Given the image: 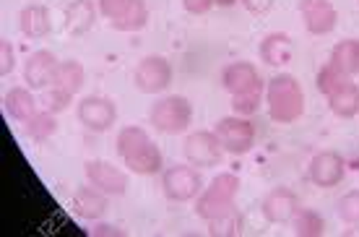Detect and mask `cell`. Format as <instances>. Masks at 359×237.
I'll return each instance as SVG.
<instances>
[{"mask_svg":"<svg viewBox=\"0 0 359 237\" xmlns=\"http://www.w3.org/2000/svg\"><path fill=\"white\" fill-rule=\"evenodd\" d=\"M117 154L126 162V167L133 175H159L164 167V156L159 146L154 144L151 136L141 126H126L115 138Z\"/></svg>","mask_w":359,"mask_h":237,"instance_id":"6da1fadb","label":"cell"},{"mask_svg":"<svg viewBox=\"0 0 359 237\" xmlns=\"http://www.w3.org/2000/svg\"><path fill=\"white\" fill-rule=\"evenodd\" d=\"M266 104L273 123H297L305 115V89L292 73H276L266 86Z\"/></svg>","mask_w":359,"mask_h":237,"instance_id":"7a4b0ae2","label":"cell"},{"mask_svg":"<svg viewBox=\"0 0 359 237\" xmlns=\"http://www.w3.org/2000/svg\"><path fill=\"white\" fill-rule=\"evenodd\" d=\"M240 177L234 172H219L214 180L208 182L206 188L201 191V196L196 198V214L198 219L203 222H211V219L222 217L226 211L234 209V201H237V193H240Z\"/></svg>","mask_w":359,"mask_h":237,"instance_id":"3957f363","label":"cell"},{"mask_svg":"<svg viewBox=\"0 0 359 237\" xmlns=\"http://www.w3.org/2000/svg\"><path fill=\"white\" fill-rule=\"evenodd\" d=\"M149 123H151L159 133L167 136H180L185 133L193 123V102L182 94H167L159 97L149 109Z\"/></svg>","mask_w":359,"mask_h":237,"instance_id":"277c9868","label":"cell"},{"mask_svg":"<svg viewBox=\"0 0 359 237\" xmlns=\"http://www.w3.org/2000/svg\"><path fill=\"white\" fill-rule=\"evenodd\" d=\"M162 191L175 203L196 201L203 191V177L193 164H172L162 172Z\"/></svg>","mask_w":359,"mask_h":237,"instance_id":"5b68a950","label":"cell"},{"mask_svg":"<svg viewBox=\"0 0 359 237\" xmlns=\"http://www.w3.org/2000/svg\"><path fill=\"white\" fill-rule=\"evenodd\" d=\"M214 133L226 154L232 156H245L255 146V126L250 123V118H243V115L222 118L214 126Z\"/></svg>","mask_w":359,"mask_h":237,"instance_id":"8992f818","label":"cell"},{"mask_svg":"<svg viewBox=\"0 0 359 237\" xmlns=\"http://www.w3.org/2000/svg\"><path fill=\"white\" fill-rule=\"evenodd\" d=\"M172 79H175V71L164 55H146L133 71L135 89L144 94H162L172 83Z\"/></svg>","mask_w":359,"mask_h":237,"instance_id":"52a82bcc","label":"cell"},{"mask_svg":"<svg viewBox=\"0 0 359 237\" xmlns=\"http://www.w3.org/2000/svg\"><path fill=\"white\" fill-rule=\"evenodd\" d=\"M182 154L193 167H219L222 156H224V146L219 144L214 130H193L185 144H182Z\"/></svg>","mask_w":359,"mask_h":237,"instance_id":"ba28073f","label":"cell"},{"mask_svg":"<svg viewBox=\"0 0 359 237\" xmlns=\"http://www.w3.org/2000/svg\"><path fill=\"white\" fill-rule=\"evenodd\" d=\"M76 118L91 133H104L117 123V107L112 100L94 94V97H83L76 104Z\"/></svg>","mask_w":359,"mask_h":237,"instance_id":"9c48e42d","label":"cell"},{"mask_svg":"<svg viewBox=\"0 0 359 237\" xmlns=\"http://www.w3.org/2000/svg\"><path fill=\"white\" fill-rule=\"evenodd\" d=\"M83 172H86V180H89L94 188L107 193L109 198L126 196L128 172L126 170H120V167H115L112 162H104V159H89V162L83 164Z\"/></svg>","mask_w":359,"mask_h":237,"instance_id":"30bf717a","label":"cell"},{"mask_svg":"<svg viewBox=\"0 0 359 237\" xmlns=\"http://www.w3.org/2000/svg\"><path fill=\"white\" fill-rule=\"evenodd\" d=\"M302 206H299L297 193L292 188H287V185H278V188L269 191L261 203L263 219L269 224H292V219H294V214Z\"/></svg>","mask_w":359,"mask_h":237,"instance_id":"8fae6325","label":"cell"},{"mask_svg":"<svg viewBox=\"0 0 359 237\" xmlns=\"http://www.w3.org/2000/svg\"><path fill=\"white\" fill-rule=\"evenodd\" d=\"M299 16L305 21V29L315 36L331 34L339 24V11L331 0H299Z\"/></svg>","mask_w":359,"mask_h":237,"instance_id":"7c38bea8","label":"cell"},{"mask_svg":"<svg viewBox=\"0 0 359 237\" xmlns=\"http://www.w3.org/2000/svg\"><path fill=\"white\" fill-rule=\"evenodd\" d=\"M60 60L50 50H36L24 63V83L34 91H45L55 86V73H57Z\"/></svg>","mask_w":359,"mask_h":237,"instance_id":"4fadbf2b","label":"cell"},{"mask_svg":"<svg viewBox=\"0 0 359 237\" xmlns=\"http://www.w3.org/2000/svg\"><path fill=\"white\" fill-rule=\"evenodd\" d=\"M307 175L318 188H336L346 175V162L336 151H318L307 164Z\"/></svg>","mask_w":359,"mask_h":237,"instance_id":"5bb4252c","label":"cell"},{"mask_svg":"<svg viewBox=\"0 0 359 237\" xmlns=\"http://www.w3.org/2000/svg\"><path fill=\"white\" fill-rule=\"evenodd\" d=\"M222 86H224L232 97L248 94V91H266L263 89L261 73L255 71V65L248 63V60H237V63L226 65L224 71H222Z\"/></svg>","mask_w":359,"mask_h":237,"instance_id":"9a60e30c","label":"cell"},{"mask_svg":"<svg viewBox=\"0 0 359 237\" xmlns=\"http://www.w3.org/2000/svg\"><path fill=\"white\" fill-rule=\"evenodd\" d=\"M71 209L79 219H86V222H97L99 217H104V211L109 209V196L104 191H99L94 185H83L73 193Z\"/></svg>","mask_w":359,"mask_h":237,"instance_id":"2e32d148","label":"cell"},{"mask_svg":"<svg viewBox=\"0 0 359 237\" xmlns=\"http://www.w3.org/2000/svg\"><path fill=\"white\" fill-rule=\"evenodd\" d=\"M3 109H6V115L11 120L27 126L29 120L39 112V102H36V97L32 94L29 86H11L6 91V97H3Z\"/></svg>","mask_w":359,"mask_h":237,"instance_id":"e0dca14e","label":"cell"},{"mask_svg":"<svg viewBox=\"0 0 359 237\" xmlns=\"http://www.w3.org/2000/svg\"><path fill=\"white\" fill-rule=\"evenodd\" d=\"M294 57V42L284 32H271L261 42V60L271 68H284Z\"/></svg>","mask_w":359,"mask_h":237,"instance_id":"ac0fdd59","label":"cell"},{"mask_svg":"<svg viewBox=\"0 0 359 237\" xmlns=\"http://www.w3.org/2000/svg\"><path fill=\"white\" fill-rule=\"evenodd\" d=\"M18 29L27 39H42V36L50 34L53 29V18H50V11L39 3H32V6H24L21 13H18Z\"/></svg>","mask_w":359,"mask_h":237,"instance_id":"d6986e66","label":"cell"},{"mask_svg":"<svg viewBox=\"0 0 359 237\" xmlns=\"http://www.w3.org/2000/svg\"><path fill=\"white\" fill-rule=\"evenodd\" d=\"M99 6L94 0H73L71 6L65 8V32L73 36L86 34L94 21H97Z\"/></svg>","mask_w":359,"mask_h":237,"instance_id":"ffe728a7","label":"cell"},{"mask_svg":"<svg viewBox=\"0 0 359 237\" xmlns=\"http://www.w3.org/2000/svg\"><path fill=\"white\" fill-rule=\"evenodd\" d=\"M325 100H328V107H331V112L336 118L349 120L359 112V86L354 83V79H351L349 83H344L341 89H336L331 97H325Z\"/></svg>","mask_w":359,"mask_h":237,"instance_id":"44dd1931","label":"cell"},{"mask_svg":"<svg viewBox=\"0 0 359 237\" xmlns=\"http://www.w3.org/2000/svg\"><path fill=\"white\" fill-rule=\"evenodd\" d=\"M339 71L349 73V76H359V39H344L331 50V60Z\"/></svg>","mask_w":359,"mask_h":237,"instance_id":"7402d4cb","label":"cell"},{"mask_svg":"<svg viewBox=\"0 0 359 237\" xmlns=\"http://www.w3.org/2000/svg\"><path fill=\"white\" fill-rule=\"evenodd\" d=\"M83 81H86V71L79 60H60L57 65V73H55V86H63L71 94H79L83 89Z\"/></svg>","mask_w":359,"mask_h":237,"instance_id":"603a6c76","label":"cell"},{"mask_svg":"<svg viewBox=\"0 0 359 237\" xmlns=\"http://www.w3.org/2000/svg\"><path fill=\"white\" fill-rule=\"evenodd\" d=\"M24 130H27V136L32 138V141L45 144L47 138H53L55 133H57V115L47 112V109H39L34 118L24 126Z\"/></svg>","mask_w":359,"mask_h":237,"instance_id":"cb8c5ba5","label":"cell"},{"mask_svg":"<svg viewBox=\"0 0 359 237\" xmlns=\"http://www.w3.org/2000/svg\"><path fill=\"white\" fill-rule=\"evenodd\" d=\"M149 24V6L146 0H133V6L123 13V16L112 21V29L117 32H141Z\"/></svg>","mask_w":359,"mask_h":237,"instance_id":"d4e9b609","label":"cell"},{"mask_svg":"<svg viewBox=\"0 0 359 237\" xmlns=\"http://www.w3.org/2000/svg\"><path fill=\"white\" fill-rule=\"evenodd\" d=\"M292 227L299 237H320L325 232V219L313 209H299L292 219Z\"/></svg>","mask_w":359,"mask_h":237,"instance_id":"484cf974","label":"cell"},{"mask_svg":"<svg viewBox=\"0 0 359 237\" xmlns=\"http://www.w3.org/2000/svg\"><path fill=\"white\" fill-rule=\"evenodd\" d=\"M354 76H349V73L339 71L333 63H325L320 71H318V79H315V83H318V91L323 94V97H331L336 89H341L344 83H349Z\"/></svg>","mask_w":359,"mask_h":237,"instance_id":"4316f807","label":"cell"},{"mask_svg":"<svg viewBox=\"0 0 359 237\" xmlns=\"http://www.w3.org/2000/svg\"><path fill=\"white\" fill-rule=\"evenodd\" d=\"M42 109L53 112V115H60L73 104V94L63 86H50V89L42 91V100H39Z\"/></svg>","mask_w":359,"mask_h":237,"instance_id":"83f0119b","label":"cell"},{"mask_svg":"<svg viewBox=\"0 0 359 237\" xmlns=\"http://www.w3.org/2000/svg\"><path fill=\"white\" fill-rule=\"evenodd\" d=\"M240 232H243V214L237 211V206L208 222V235H240Z\"/></svg>","mask_w":359,"mask_h":237,"instance_id":"f1b7e54d","label":"cell"},{"mask_svg":"<svg viewBox=\"0 0 359 237\" xmlns=\"http://www.w3.org/2000/svg\"><path fill=\"white\" fill-rule=\"evenodd\" d=\"M266 97V91H248V94H237L232 97V109L234 115H243V118H250L261 109V102Z\"/></svg>","mask_w":359,"mask_h":237,"instance_id":"f546056e","label":"cell"},{"mask_svg":"<svg viewBox=\"0 0 359 237\" xmlns=\"http://www.w3.org/2000/svg\"><path fill=\"white\" fill-rule=\"evenodd\" d=\"M336 211L344 224H359V191H349L346 196H341L336 203Z\"/></svg>","mask_w":359,"mask_h":237,"instance_id":"4dcf8cb0","label":"cell"},{"mask_svg":"<svg viewBox=\"0 0 359 237\" xmlns=\"http://www.w3.org/2000/svg\"><path fill=\"white\" fill-rule=\"evenodd\" d=\"M97 6H99V13L104 18H109V24H112V21H117V18L133 6V0H97Z\"/></svg>","mask_w":359,"mask_h":237,"instance_id":"1f68e13d","label":"cell"},{"mask_svg":"<svg viewBox=\"0 0 359 237\" xmlns=\"http://www.w3.org/2000/svg\"><path fill=\"white\" fill-rule=\"evenodd\" d=\"M13 65H16V50L8 39H3L0 42V76H8L13 71Z\"/></svg>","mask_w":359,"mask_h":237,"instance_id":"d6a6232c","label":"cell"},{"mask_svg":"<svg viewBox=\"0 0 359 237\" xmlns=\"http://www.w3.org/2000/svg\"><path fill=\"white\" fill-rule=\"evenodd\" d=\"M216 6V0H182V8L193 16H206L208 11Z\"/></svg>","mask_w":359,"mask_h":237,"instance_id":"836d02e7","label":"cell"},{"mask_svg":"<svg viewBox=\"0 0 359 237\" xmlns=\"http://www.w3.org/2000/svg\"><path fill=\"white\" fill-rule=\"evenodd\" d=\"M240 3H243L250 13H255V16H263V13H269V11L273 8V3H276V0H240Z\"/></svg>","mask_w":359,"mask_h":237,"instance_id":"e575fe53","label":"cell"},{"mask_svg":"<svg viewBox=\"0 0 359 237\" xmlns=\"http://www.w3.org/2000/svg\"><path fill=\"white\" fill-rule=\"evenodd\" d=\"M89 235L91 237H107V235L120 237L123 235V229H117L115 224H94V227L89 229Z\"/></svg>","mask_w":359,"mask_h":237,"instance_id":"d590c367","label":"cell"},{"mask_svg":"<svg viewBox=\"0 0 359 237\" xmlns=\"http://www.w3.org/2000/svg\"><path fill=\"white\" fill-rule=\"evenodd\" d=\"M234 3H237V0H216V6H224V8L226 6H234Z\"/></svg>","mask_w":359,"mask_h":237,"instance_id":"8d00e7d4","label":"cell"}]
</instances>
